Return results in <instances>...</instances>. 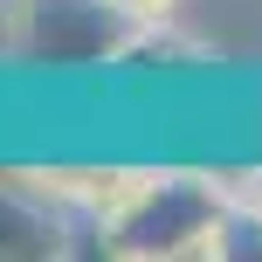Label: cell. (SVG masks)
<instances>
[{
	"mask_svg": "<svg viewBox=\"0 0 262 262\" xmlns=\"http://www.w3.org/2000/svg\"><path fill=\"white\" fill-rule=\"evenodd\" d=\"M131 35L138 28L111 0H35L28 7V49L49 62H97V55H118Z\"/></svg>",
	"mask_w": 262,
	"mask_h": 262,
	"instance_id": "cell-2",
	"label": "cell"
},
{
	"mask_svg": "<svg viewBox=\"0 0 262 262\" xmlns=\"http://www.w3.org/2000/svg\"><path fill=\"white\" fill-rule=\"evenodd\" d=\"M207 255L214 262H262V207H255V200H228Z\"/></svg>",
	"mask_w": 262,
	"mask_h": 262,
	"instance_id": "cell-3",
	"label": "cell"
},
{
	"mask_svg": "<svg viewBox=\"0 0 262 262\" xmlns=\"http://www.w3.org/2000/svg\"><path fill=\"white\" fill-rule=\"evenodd\" d=\"M111 7H118V14H124L131 28H166L180 0H111Z\"/></svg>",
	"mask_w": 262,
	"mask_h": 262,
	"instance_id": "cell-4",
	"label": "cell"
},
{
	"mask_svg": "<svg viewBox=\"0 0 262 262\" xmlns=\"http://www.w3.org/2000/svg\"><path fill=\"white\" fill-rule=\"evenodd\" d=\"M221 214H228V193L214 180H200V172H152V180L104 221V249L131 255V262L207 255Z\"/></svg>",
	"mask_w": 262,
	"mask_h": 262,
	"instance_id": "cell-1",
	"label": "cell"
}]
</instances>
